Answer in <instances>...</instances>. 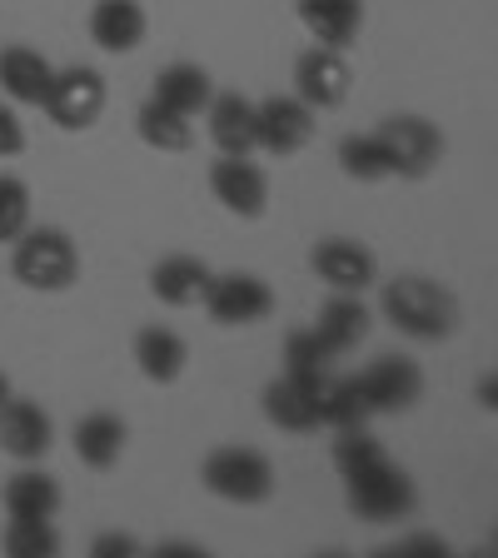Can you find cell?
Returning a JSON list of instances; mask_svg holds the SVG:
<instances>
[{"label": "cell", "mask_w": 498, "mask_h": 558, "mask_svg": "<svg viewBox=\"0 0 498 558\" xmlns=\"http://www.w3.org/2000/svg\"><path fill=\"white\" fill-rule=\"evenodd\" d=\"M105 100H110V90H105L100 70L95 65H65V70L50 75V90H46V100H40V110H46L60 130L81 135V130H90L95 120L105 116Z\"/></svg>", "instance_id": "cell-5"}, {"label": "cell", "mask_w": 498, "mask_h": 558, "mask_svg": "<svg viewBox=\"0 0 498 558\" xmlns=\"http://www.w3.org/2000/svg\"><path fill=\"white\" fill-rule=\"evenodd\" d=\"M205 125L220 155H255V100L240 90H215L205 105Z\"/></svg>", "instance_id": "cell-15"}, {"label": "cell", "mask_w": 498, "mask_h": 558, "mask_svg": "<svg viewBox=\"0 0 498 558\" xmlns=\"http://www.w3.org/2000/svg\"><path fill=\"white\" fill-rule=\"evenodd\" d=\"M50 444H56V418L35 404V399L11 395L0 404V453H11L21 464H35V459L50 453Z\"/></svg>", "instance_id": "cell-14"}, {"label": "cell", "mask_w": 498, "mask_h": 558, "mask_svg": "<svg viewBox=\"0 0 498 558\" xmlns=\"http://www.w3.org/2000/svg\"><path fill=\"white\" fill-rule=\"evenodd\" d=\"M394 554H434V558H444L449 554V544H444L439 534H414V538H399Z\"/></svg>", "instance_id": "cell-34"}, {"label": "cell", "mask_w": 498, "mask_h": 558, "mask_svg": "<svg viewBox=\"0 0 498 558\" xmlns=\"http://www.w3.org/2000/svg\"><path fill=\"white\" fill-rule=\"evenodd\" d=\"M494 389H498V379H494V374H484V384H478V389H474V395H478V404H484V409H494Z\"/></svg>", "instance_id": "cell-35"}, {"label": "cell", "mask_w": 498, "mask_h": 558, "mask_svg": "<svg viewBox=\"0 0 498 558\" xmlns=\"http://www.w3.org/2000/svg\"><path fill=\"white\" fill-rule=\"evenodd\" d=\"M139 554V538L130 534H100L90 544V558H135Z\"/></svg>", "instance_id": "cell-33"}, {"label": "cell", "mask_w": 498, "mask_h": 558, "mask_svg": "<svg viewBox=\"0 0 498 558\" xmlns=\"http://www.w3.org/2000/svg\"><path fill=\"white\" fill-rule=\"evenodd\" d=\"M135 364L150 384H174L190 364V344L170 325H150L135 335Z\"/></svg>", "instance_id": "cell-23"}, {"label": "cell", "mask_w": 498, "mask_h": 558, "mask_svg": "<svg viewBox=\"0 0 498 558\" xmlns=\"http://www.w3.org/2000/svg\"><path fill=\"white\" fill-rule=\"evenodd\" d=\"M0 548H5L11 558H56L60 554L56 519H11L5 523Z\"/></svg>", "instance_id": "cell-29"}, {"label": "cell", "mask_w": 498, "mask_h": 558, "mask_svg": "<svg viewBox=\"0 0 498 558\" xmlns=\"http://www.w3.org/2000/svg\"><path fill=\"white\" fill-rule=\"evenodd\" d=\"M150 31V15L139 0H95L90 5V40L105 50V56H130L139 50Z\"/></svg>", "instance_id": "cell-16"}, {"label": "cell", "mask_w": 498, "mask_h": 558, "mask_svg": "<svg viewBox=\"0 0 498 558\" xmlns=\"http://www.w3.org/2000/svg\"><path fill=\"white\" fill-rule=\"evenodd\" d=\"M50 75H56V65L40 50L31 46L0 50V90L11 95V105H40L50 90Z\"/></svg>", "instance_id": "cell-20"}, {"label": "cell", "mask_w": 498, "mask_h": 558, "mask_svg": "<svg viewBox=\"0 0 498 558\" xmlns=\"http://www.w3.org/2000/svg\"><path fill=\"white\" fill-rule=\"evenodd\" d=\"M319 120L314 110L300 100V95H269V100H255V150L275 155V160H290L314 140Z\"/></svg>", "instance_id": "cell-7"}, {"label": "cell", "mask_w": 498, "mask_h": 558, "mask_svg": "<svg viewBox=\"0 0 498 558\" xmlns=\"http://www.w3.org/2000/svg\"><path fill=\"white\" fill-rule=\"evenodd\" d=\"M300 25L309 31L314 46H329V50H349L360 40V25H364V0H300Z\"/></svg>", "instance_id": "cell-17"}, {"label": "cell", "mask_w": 498, "mask_h": 558, "mask_svg": "<svg viewBox=\"0 0 498 558\" xmlns=\"http://www.w3.org/2000/svg\"><path fill=\"white\" fill-rule=\"evenodd\" d=\"M209 279H215V269L199 255H165L160 265L150 269V294L160 304H170V310H190V304L205 300Z\"/></svg>", "instance_id": "cell-18"}, {"label": "cell", "mask_w": 498, "mask_h": 558, "mask_svg": "<svg viewBox=\"0 0 498 558\" xmlns=\"http://www.w3.org/2000/svg\"><path fill=\"white\" fill-rule=\"evenodd\" d=\"M319 389H325V374H279L265 384V418L284 434H314L325 429L319 418Z\"/></svg>", "instance_id": "cell-10"}, {"label": "cell", "mask_w": 498, "mask_h": 558, "mask_svg": "<svg viewBox=\"0 0 498 558\" xmlns=\"http://www.w3.org/2000/svg\"><path fill=\"white\" fill-rule=\"evenodd\" d=\"M25 225H31V190L15 174H0V244H11Z\"/></svg>", "instance_id": "cell-31"}, {"label": "cell", "mask_w": 498, "mask_h": 558, "mask_svg": "<svg viewBox=\"0 0 498 558\" xmlns=\"http://www.w3.org/2000/svg\"><path fill=\"white\" fill-rule=\"evenodd\" d=\"M135 130H139V140L160 155H185L190 145H195V120L180 116V110H170V105H160L155 95L139 105Z\"/></svg>", "instance_id": "cell-25"}, {"label": "cell", "mask_w": 498, "mask_h": 558, "mask_svg": "<svg viewBox=\"0 0 498 558\" xmlns=\"http://www.w3.org/2000/svg\"><path fill=\"white\" fill-rule=\"evenodd\" d=\"M314 329H319V339H325L335 354H349L354 344H364V339H369L374 314H369V304H364L360 294H329V300L319 304Z\"/></svg>", "instance_id": "cell-19"}, {"label": "cell", "mask_w": 498, "mask_h": 558, "mask_svg": "<svg viewBox=\"0 0 498 558\" xmlns=\"http://www.w3.org/2000/svg\"><path fill=\"white\" fill-rule=\"evenodd\" d=\"M339 354L319 339V329H290L284 335V369L290 374H329V364H335Z\"/></svg>", "instance_id": "cell-30"}, {"label": "cell", "mask_w": 498, "mask_h": 558, "mask_svg": "<svg viewBox=\"0 0 498 558\" xmlns=\"http://www.w3.org/2000/svg\"><path fill=\"white\" fill-rule=\"evenodd\" d=\"M344 504L364 523H399V519H414L418 488L409 478V469H399L394 459H379V464L344 478Z\"/></svg>", "instance_id": "cell-4"}, {"label": "cell", "mask_w": 498, "mask_h": 558, "mask_svg": "<svg viewBox=\"0 0 498 558\" xmlns=\"http://www.w3.org/2000/svg\"><path fill=\"white\" fill-rule=\"evenodd\" d=\"M349 85H354V70H349L344 50L309 46L294 60V95L309 105L314 116H319V110H339V105L349 100Z\"/></svg>", "instance_id": "cell-11"}, {"label": "cell", "mask_w": 498, "mask_h": 558, "mask_svg": "<svg viewBox=\"0 0 498 558\" xmlns=\"http://www.w3.org/2000/svg\"><path fill=\"white\" fill-rule=\"evenodd\" d=\"M339 170L360 185H379V180H394V165H389V150L379 145V135H344L339 140Z\"/></svg>", "instance_id": "cell-26"}, {"label": "cell", "mask_w": 498, "mask_h": 558, "mask_svg": "<svg viewBox=\"0 0 498 558\" xmlns=\"http://www.w3.org/2000/svg\"><path fill=\"white\" fill-rule=\"evenodd\" d=\"M209 195L240 220H259L269 209V174L250 155H220L209 165Z\"/></svg>", "instance_id": "cell-13"}, {"label": "cell", "mask_w": 498, "mask_h": 558, "mask_svg": "<svg viewBox=\"0 0 498 558\" xmlns=\"http://www.w3.org/2000/svg\"><path fill=\"white\" fill-rule=\"evenodd\" d=\"M309 269L325 279L335 294H364L379 279V259H374L369 244L344 240V234H329L309 250Z\"/></svg>", "instance_id": "cell-12"}, {"label": "cell", "mask_w": 498, "mask_h": 558, "mask_svg": "<svg viewBox=\"0 0 498 558\" xmlns=\"http://www.w3.org/2000/svg\"><path fill=\"white\" fill-rule=\"evenodd\" d=\"M209 95H215V81H209V70L195 65V60H174V65H165L160 75H155V100L190 120L205 116Z\"/></svg>", "instance_id": "cell-22"}, {"label": "cell", "mask_w": 498, "mask_h": 558, "mask_svg": "<svg viewBox=\"0 0 498 558\" xmlns=\"http://www.w3.org/2000/svg\"><path fill=\"white\" fill-rule=\"evenodd\" d=\"M360 379V395L369 404V414H409V409L424 399V369L404 354H379Z\"/></svg>", "instance_id": "cell-9"}, {"label": "cell", "mask_w": 498, "mask_h": 558, "mask_svg": "<svg viewBox=\"0 0 498 558\" xmlns=\"http://www.w3.org/2000/svg\"><path fill=\"white\" fill-rule=\"evenodd\" d=\"M60 478H50L46 469H21V474L5 484L0 504H5V519H56L60 513Z\"/></svg>", "instance_id": "cell-24"}, {"label": "cell", "mask_w": 498, "mask_h": 558, "mask_svg": "<svg viewBox=\"0 0 498 558\" xmlns=\"http://www.w3.org/2000/svg\"><path fill=\"white\" fill-rule=\"evenodd\" d=\"M11 275L35 294H65L81 279V250L56 225H25L11 240Z\"/></svg>", "instance_id": "cell-2"}, {"label": "cell", "mask_w": 498, "mask_h": 558, "mask_svg": "<svg viewBox=\"0 0 498 558\" xmlns=\"http://www.w3.org/2000/svg\"><path fill=\"white\" fill-rule=\"evenodd\" d=\"M329 459H335L339 478H349V474H360V469L379 464V459H389V449H384V439H374L369 424H344V429H335Z\"/></svg>", "instance_id": "cell-27"}, {"label": "cell", "mask_w": 498, "mask_h": 558, "mask_svg": "<svg viewBox=\"0 0 498 558\" xmlns=\"http://www.w3.org/2000/svg\"><path fill=\"white\" fill-rule=\"evenodd\" d=\"M319 418H325V429L369 424L374 414L360 395V379H335V374H325V389H319Z\"/></svg>", "instance_id": "cell-28"}, {"label": "cell", "mask_w": 498, "mask_h": 558, "mask_svg": "<svg viewBox=\"0 0 498 558\" xmlns=\"http://www.w3.org/2000/svg\"><path fill=\"white\" fill-rule=\"evenodd\" d=\"M205 314L215 319V325L224 329H244V325H259V319H269L275 314V290H269L259 275H244V269H234V275H215L205 290Z\"/></svg>", "instance_id": "cell-8"}, {"label": "cell", "mask_w": 498, "mask_h": 558, "mask_svg": "<svg viewBox=\"0 0 498 558\" xmlns=\"http://www.w3.org/2000/svg\"><path fill=\"white\" fill-rule=\"evenodd\" d=\"M379 310L399 335L418 339V344L449 339L459 329V300H453V290H444L439 279H424V275L389 279L379 294Z\"/></svg>", "instance_id": "cell-1"}, {"label": "cell", "mask_w": 498, "mask_h": 558, "mask_svg": "<svg viewBox=\"0 0 498 558\" xmlns=\"http://www.w3.org/2000/svg\"><path fill=\"white\" fill-rule=\"evenodd\" d=\"M125 418L120 414H85L81 424H75V459H81L85 469H95V474H105V469L120 464V453H125Z\"/></svg>", "instance_id": "cell-21"}, {"label": "cell", "mask_w": 498, "mask_h": 558, "mask_svg": "<svg viewBox=\"0 0 498 558\" xmlns=\"http://www.w3.org/2000/svg\"><path fill=\"white\" fill-rule=\"evenodd\" d=\"M374 135L389 150V165H394L399 180H429L444 165V135L424 116H389V120H379Z\"/></svg>", "instance_id": "cell-6"}, {"label": "cell", "mask_w": 498, "mask_h": 558, "mask_svg": "<svg viewBox=\"0 0 498 558\" xmlns=\"http://www.w3.org/2000/svg\"><path fill=\"white\" fill-rule=\"evenodd\" d=\"M5 399H11V379H5V374H0V404H5Z\"/></svg>", "instance_id": "cell-36"}, {"label": "cell", "mask_w": 498, "mask_h": 558, "mask_svg": "<svg viewBox=\"0 0 498 558\" xmlns=\"http://www.w3.org/2000/svg\"><path fill=\"white\" fill-rule=\"evenodd\" d=\"M199 484L224 504H240V509H255V504L275 499V464H269L259 449L250 444H224L199 464Z\"/></svg>", "instance_id": "cell-3"}, {"label": "cell", "mask_w": 498, "mask_h": 558, "mask_svg": "<svg viewBox=\"0 0 498 558\" xmlns=\"http://www.w3.org/2000/svg\"><path fill=\"white\" fill-rule=\"evenodd\" d=\"M25 150V125L15 116V105H0V160H15Z\"/></svg>", "instance_id": "cell-32"}]
</instances>
